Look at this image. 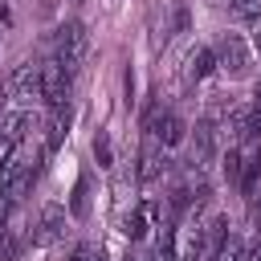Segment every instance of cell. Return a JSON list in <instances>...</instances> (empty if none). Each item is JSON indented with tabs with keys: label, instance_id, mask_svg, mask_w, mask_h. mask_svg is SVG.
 I'll use <instances>...</instances> for the list:
<instances>
[{
	"label": "cell",
	"instance_id": "cell-1",
	"mask_svg": "<svg viewBox=\"0 0 261 261\" xmlns=\"http://www.w3.org/2000/svg\"><path fill=\"white\" fill-rule=\"evenodd\" d=\"M86 53H90V29H86L82 20H65V24L53 33V57H57L61 69L73 77V73L82 69Z\"/></svg>",
	"mask_w": 261,
	"mask_h": 261
},
{
	"label": "cell",
	"instance_id": "cell-2",
	"mask_svg": "<svg viewBox=\"0 0 261 261\" xmlns=\"http://www.w3.org/2000/svg\"><path fill=\"white\" fill-rule=\"evenodd\" d=\"M216 61H220V69L228 77H245L249 65H253V49H249V41L241 33H224L216 41Z\"/></svg>",
	"mask_w": 261,
	"mask_h": 261
},
{
	"label": "cell",
	"instance_id": "cell-3",
	"mask_svg": "<svg viewBox=\"0 0 261 261\" xmlns=\"http://www.w3.org/2000/svg\"><path fill=\"white\" fill-rule=\"evenodd\" d=\"M69 82H73V77L61 69V61H57V57L41 61V102H45L49 110L69 106Z\"/></svg>",
	"mask_w": 261,
	"mask_h": 261
},
{
	"label": "cell",
	"instance_id": "cell-4",
	"mask_svg": "<svg viewBox=\"0 0 261 261\" xmlns=\"http://www.w3.org/2000/svg\"><path fill=\"white\" fill-rule=\"evenodd\" d=\"M147 135H151V139H159V143L171 151V147H179V143L188 139V122H184L175 110H163V114H159V110H151V114H147Z\"/></svg>",
	"mask_w": 261,
	"mask_h": 261
},
{
	"label": "cell",
	"instance_id": "cell-5",
	"mask_svg": "<svg viewBox=\"0 0 261 261\" xmlns=\"http://www.w3.org/2000/svg\"><path fill=\"white\" fill-rule=\"evenodd\" d=\"M171 167V159H167V147L159 143V139H147L143 147H139V163H135V179L139 184H155V179H163V171Z\"/></svg>",
	"mask_w": 261,
	"mask_h": 261
},
{
	"label": "cell",
	"instance_id": "cell-6",
	"mask_svg": "<svg viewBox=\"0 0 261 261\" xmlns=\"http://www.w3.org/2000/svg\"><path fill=\"white\" fill-rule=\"evenodd\" d=\"M8 90L20 102H41V61H16L8 73Z\"/></svg>",
	"mask_w": 261,
	"mask_h": 261
},
{
	"label": "cell",
	"instance_id": "cell-7",
	"mask_svg": "<svg viewBox=\"0 0 261 261\" xmlns=\"http://www.w3.org/2000/svg\"><path fill=\"white\" fill-rule=\"evenodd\" d=\"M33 245H57L61 237H65V208L61 204H45L41 212H37V224H33Z\"/></svg>",
	"mask_w": 261,
	"mask_h": 261
},
{
	"label": "cell",
	"instance_id": "cell-8",
	"mask_svg": "<svg viewBox=\"0 0 261 261\" xmlns=\"http://www.w3.org/2000/svg\"><path fill=\"white\" fill-rule=\"evenodd\" d=\"M192 147H196V167L212 163L216 151H220V122L204 114V118L196 122V130H192Z\"/></svg>",
	"mask_w": 261,
	"mask_h": 261
},
{
	"label": "cell",
	"instance_id": "cell-9",
	"mask_svg": "<svg viewBox=\"0 0 261 261\" xmlns=\"http://www.w3.org/2000/svg\"><path fill=\"white\" fill-rule=\"evenodd\" d=\"M220 69V61H216V49H208V45H196L188 57H184V77L188 82H204V77H212Z\"/></svg>",
	"mask_w": 261,
	"mask_h": 261
},
{
	"label": "cell",
	"instance_id": "cell-10",
	"mask_svg": "<svg viewBox=\"0 0 261 261\" xmlns=\"http://www.w3.org/2000/svg\"><path fill=\"white\" fill-rule=\"evenodd\" d=\"M29 130H33V114L29 110H0V143L20 147Z\"/></svg>",
	"mask_w": 261,
	"mask_h": 261
},
{
	"label": "cell",
	"instance_id": "cell-11",
	"mask_svg": "<svg viewBox=\"0 0 261 261\" xmlns=\"http://www.w3.org/2000/svg\"><path fill=\"white\" fill-rule=\"evenodd\" d=\"M257 179H261V139L241 151V184H237V188H241L245 196H253V192H257Z\"/></svg>",
	"mask_w": 261,
	"mask_h": 261
},
{
	"label": "cell",
	"instance_id": "cell-12",
	"mask_svg": "<svg viewBox=\"0 0 261 261\" xmlns=\"http://www.w3.org/2000/svg\"><path fill=\"white\" fill-rule=\"evenodd\" d=\"M69 122H73V110H69V106H57V110H53V118H49L45 151H57V147H61V139L69 135Z\"/></svg>",
	"mask_w": 261,
	"mask_h": 261
},
{
	"label": "cell",
	"instance_id": "cell-13",
	"mask_svg": "<svg viewBox=\"0 0 261 261\" xmlns=\"http://www.w3.org/2000/svg\"><path fill=\"white\" fill-rule=\"evenodd\" d=\"M228 237H232V232H228V216H224V212H212V216L204 220V245H208V257H212Z\"/></svg>",
	"mask_w": 261,
	"mask_h": 261
},
{
	"label": "cell",
	"instance_id": "cell-14",
	"mask_svg": "<svg viewBox=\"0 0 261 261\" xmlns=\"http://www.w3.org/2000/svg\"><path fill=\"white\" fill-rule=\"evenodd\" d=\"M20 167H24V155H20V151H12V155H8L4 163H0V196H4L8 188H12V179L20 175Z\"/></svg>",
	"mask_w": 261,
	"mask_h": 261
},
{
	"label": "cell",
	"instance_id": "cell-15",
	"mask_svg": "<svg viewBox=\"0 0 261 261\" xmlns=\"http://www.w3.org/2000/svg\"><path fill=\"white\" fill-rule=\"evenodd\" d=\"M232 16L245 20V24H261V0H228Z\"/></svg>",
	"mask_w": 261,
	"mask_h": 261
},
{
	"label": "cell",
	"instance_id": "cell-16",
	"mask_svg": "<svg viewBox=\"0 0 261 261\" xmlns=\"http://www.w3.org/2000/svg\"><path fill=\"white\" fill-rule=\"evenodd\" d=\"M94 159H98V167H114V147H110V135L106 130L94 135Z\"/></svg>",
	"mask_w": 261,
	"mask_h": 261
},
{
	"label": "cell",
	"instance_id": "cell-17",
	"mask_svg": "<svg viewBox=\"0 0 261 261\" xmlns=\"http://www.w3.org/2000/svg\"><path fill=\"white\" fill-rule=\"evenodd\" d=\"M86 196H90V179L82 175L77 188H73V200H69V212H73V216H86V212H90V200H86Z\"/></svg>",
	"mask_w": 261,
	"mask_h": 261
},
{
	"label": "cell",
	"instance_id": "cell-18",
	"mask_svg": "<svg viewBox=\"0 0 261 261\" xmlns=\"http://www.w3.org/2000/svg\"><path fill=\"white\" fill-rule=\"evenodd\" d=\"M220 175H224L228 184H241V151H228V155L220 159Z\"/></svg>",
	"mask_w": 261,
	"mask_h": 261
},
{
	"label": "cell",
	"instance_id": "cell-19",
	"mask_svg": "<svg viewBox=\"0 0 261 261\" xmlns=\"http://www.w3.org/2000/svg\"><path fill=\"white\" fill-rule=\"evenodd\" d=\"M65 261H94V245L90 241H73L65 249Z\"/></svg>",
	"mask_w": 261,
	"mask_h": 261
},
{
	"label": "cell",
	"instance_id": "cell-20",
	"mask_svg": "<svg viewBox=\"0 0 261 261\" xmlns=\"http://www.w3.org/2000/svg\"><path fill=\"white\" fill-rule=\"evenodd\" d=\"M249 224L261 232V192H253V196H249Z\"/></svg>",
	"mask_w": 261,
	"mask_h": 261
},
{
	"label": "cell",
	"instance_id": "cell-21",
	"mask_svg": "<svg viewBox=\"0 0 261 261\" xmlns=\"http://www.w3.org/2000/svg\"><path fill=\"white\" fill-rule=\"evenodd\" d=\"M8 245V204H0V249Z\"/></svg>",
	"mask_w": 261,
	"mask_h": 261
},
{
	"label": "cell",
	"instance_id": "cell-22",
	"mask_svg": "<svg viewBox=\"0 0 261 261\" xmlns=\"http://www.w3.org/2000/svg\"><path fill=\"white\" fill-rule=\"evenodd\" d=\"M8 94H12V90H8V77H0V106L8 102Z\"/></svg>",
	"mask_w": 261,
	"mask_h": 261
},
{
	"label": "cell",
	"instance_id": "cell-23",
	"mask_svg": "<svg viewBox=\"0 0 261 261\" xmlns=\"http://www.w3.org/2000/svg\"><path fill=\"white\" fill-rule=\"evenodd\" d=\"M253 53H261V24L253 29Z\"/></svg>",
	"mask_w": 261,
	"mask_h": 261
},
{
	"label": "cell",
	"instance_id": "cell-24",
	"mask_svg": "<svg viewBox=\"0 0 261 261\" xmlns=\"http://www.w3.org/2000/svg\"><path fill=\"white\" fill-rule=\"evenodd\" d=\"M0 20H8V8H4V4H0Z\"/></svg>",
	"mask_w": 261,
	"mask_h": 261
},
{
	"label": "cell",
	"instance_id": "cell-25",
	"mask_svg": "<svg viewBox=\"0 0 261 261\" xmlns=\"http://www.w3.org/2000/svg\"><path fill=\"white\" fill-rule=\"evenodd\" d=\"M253 102H261V82H257V94H253Z\"/></svg>",
	"mask_w": 261,
	"mask_h": 261
},
{
	"label": "cell",
	"instance_id": "cell-26",
	"mask_svg": "<svg viewBox=\"0 0 261 261\" xmlns=\"http://www.w3.org/2000/svg\"><path fill=\"white\" fill-rule=\"evenodd\" d=\"M126 261H147V257H126Z\"/></svg>",
	"mask_w": 261,
	"mask_h": 261
},
{
	"label": "cell",
	"instance_id": "cell-27",
	"mask_svg": "<svg viewBox=\"0 0 261 261\" xmlns=\"http://www.w3.org/2000/svg\"><path fill=\"white\" fill-rule=\"evenodd\" d=\"M98 261H106V257H98Z\"/></svg>",
	"mask_w": 261,
	"mask_h": 261
}]
</instances>
